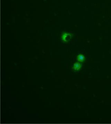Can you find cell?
<instances>
[{
	"label": "cell",
	"instance_id": "7a4b0ae2",
	"mask_svg": "<svg viewBox=\"0 0 111 124\" xmlns=\"http://www.w3.org/2000/svg\"><path fill=\"white\" fill-rule=\"evenodd\" d=\"M82 69H83V63L80 62H75L71 66V70L74 72H78Z\"/></svg>",
	"mask_w": 111,
	"mask_h": 124
},
{
	"label": "cell",
	"instance_id": "6da1fadb",
	"mask_svg": "<svg viewBox=\"0 0 111 124\" xmlns=\"http://www.w3.org/2000/svg\"><path fill=\"white\" fill-rule=\"evenodd\" d=\"M71 38H72V33H70V32L63 31V32L61 33V35H60L61 41L63 42V43H65V44L68 43V42L71 40Z\"/></svg>",
	"mask_w": 111,
	"mask_h": 124
},
{
	"label": "cell",
	"instance_id": "3957f363",
	"mask_svg": "<svg viewBox=\"0 0 111 124\" xmlns=\"http://www.w3.org/2000/svg\"><path fill=\"white\" fill-rule=\"evenodd\" d=\"M85 60H86V58H85V55H84V54H78L77 56H76V61L77 62H80L82 63H84V62H85Z\"/></svg>",
	"mask_w": 111,
	"mask_h": 124
}]
</instances>
